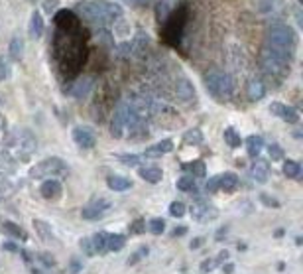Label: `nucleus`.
Masks as SVG:
<instances>
[{"mask_svg":"<svg viewBox=\"0 0 303 274\" xmlns=\"http://www.w3.org/2000/svg\"><path fill=\"white\" fill-rule=\"evenodd\" d=\"M223 270H225V274H232V272H234V264H232V262H227V264L223 266Z\"/></svg>","mask_w":303,"mask_h":274,"instance_id":"nucleus-50","label":"nucleus"},{"mask_svg":"<svg viewBox=\"0 0 303 274\" xmlns=\"http://www.w3.org/2000/svg\"><path fill=\"white\" fill-rule=\"evenodd\" d=\"M266 48L291 58V54L295 50V34H293V30L287 24H280V22L272 24L266 30Z\"/></svg>","mask_w":303,"mask_h":274,"instance_id":"nucleus-3","label":"nucleus"},{"mask_svg":"<svg viewBox=\"0 0 303 274\" xmlns=\"http://www.w3.org/2000/svg\"><path fill=\"white\" fill-rule=\"evenodd\" d=\"M39 258H41V260L45 262V266H54V264H56V260H54V256H47V254H41Z\"/></svg>","mask_w":303,"mask_h":274,"instance_id":"nucleus-48","label":"nucleus"},{"mask_svg":"<svg viewBox=\"0 0 303 274\" xmlns=\"http://www.w3.org/2000/svg\"><path fill=\"white\" fill-rule=\"evenodd\" d=\"M177 190H181V192H195L197 188H195V177L193 176H183V177H179L177 179Z\"/></svg>","mask_w":303,"mask_h":274,"instance_id":"nucleus-33","label":"nucleus"},{"mask_svg":"<svg viewBox=\"0 0 303 274\" xmlns=\"http://www.w3.org/2000/svg\"><path fill=\"white\" fill-rule=\"evenodd\" d=\"M34 227L39 231V237H41L45 243H49V241L54 239V229H52V227H49L47 223H43V221H34Z\"/></svg>","mask_w":303,"mask_h":274,"instance_id":"nucleus-31","label":"nucleus"},{"mask_svg":"<svg viewBox=\"0 0 303 274\" xmlns=\"http://www.w3.org/2000/svg\"><path fill=\"white\" fill-rule=\"evenodd\" d=\"M130 4H144V2H148V0H128Z\"/></svg>","mask_w":303,"mask_h":274,"instance_id":"nucleus-53","label":"nucleus"},{"mask_svg":"<svg viewBox=\"0 0 303 274\" xmlns=\"http://www.w3.org/2000/svg\"><path fill=\"white\" fill-rule=\"evenodd\" d=\"M71 136H73L75 144L79 148H83V150H89V148H93L96 144V136L89 126H75Z\"/></svg>","mask_w":303,"mask_h":274,"instance_id":"nucleus-11","label":"nucleus"},{"mask_svg":"<svg viewBox=\"0 0 303 274\" xmlns=\"http://www.w3.org/2000/svg\"><path fill=\"white\" fill-rule=\"evenodd\" d=\"M43 34V18H41V14L36 10L34 14H32V18H30V38H39Z\"/></svg>","mask_w":303,"mask_h":274,"instance_id":"nucleus-25","label":"nucleus"},{"mask_svg":"<svg viewBox=\"0 0 303 274\" xmlns=\"http://www.w3.org/2000/svg\"><path fill=\"white\" fill-rule=\"evenodd\" d=\"M238 188V176L232 174V172H227V174H219V190L230 194Z\"/></svg>","mask_w":303,"mask_h":274,"instance_id":"nucleus-19","label":"nucleus"},{"mask_svg":"<svg viewBox=\"0 0 303 274\" xmlns=\"http://www.w3.org/2000/svg\"><path fill=\"white\" fill-rule=\"evenodd\" d=\"M227 258H228V253H227V251H221V254H219L217 262H223V260H227Z\"/></svg>","mask_w":303,"mask_h":274,"instance_id":"nucleus-51","label":"nucleus"},{"mask_svg":"<svg viewBox=\"0 0 303 274\" xmlns=\"http://www.w3.org/2000/svg\"><path fill=\"white\" fill-rule=\"evenodd\" d=\"M215 268H217V260H215V258H207V260L201 262L199 272H201V274H209V272H213Z\"/></svg>","mask_w":303,"mask_h":274,"instance_id":"nucleus-39","label":"nucleus"},{"mask_svg":"<svg viewBox=\"0 0 303 274\" xmlns=\"http://www.w3.org/2000/svg\"><path fill=\"white\" fill-rule=\"evenodd\" d=\"M77 12L83 16L85 22H89L93 28H105L107 24L118 20L122 16V8L109 0H93V2H81L77 4Z\"/></svg>","mask_w":303,"mask_h":274,"instance_id":"nucleus-2","label":"nucleus"},{"mask_svg":"<svg viewBox=\"0 0 303 274\" xmlns=\"http://www.w3.org/2000/svg\"><path fill=\"white\" fill-rule=\"evenodd\" d=\"M260 201H262L266 207H280V201L274 199V197L268 196V194H260Z\"/></svg>","mask_w":303,"mask_h":274,"instance_id":"nucleus-44","label":"nucleus"},{"mask_svg":"<svg viewBox=\"0 0 303 274\" xmlns=\"http://www.w3.org/2000/svg\"><path fill=\"white\" fill-rule=\"evenodd\" d=\"M107 239H109V233H107V231H98V233L91 239L93 249H95V254H105V253H109V251H107Z\"/></svg>","mask_w":303,"mask_h":274,"instance_id":"nucleus-24","label":"nucleus"},{"mask_svg":"<svg viewBox=\"0 0 303 274\" xmlns=\"http://www.w3.org/2000/svg\"><path fill=\"white\" fill-rule=\"evenodd\" d=\"M268 176H270V164L266 160H256L252 164V177L256 181L264 184V181H268Z\"/></svg>","mask_w":303,"mask_h":274,"instance_id":"nucleus-20","label":"nucleus"},{"mask_svg":"<svg viewBox=\"0 0 303 274\" xmlns=\"http://www.w3.org/2000/svg\"><path fill=\"white\" fill-rule=\"evenodd\" d=\"M246 148H248V156L250 158H258V154L262 152L264 148V140H262V136H248V140H246Z\"/></svg>","mask_w":303,"mask_h":274,"instance_id":"nucleus-23","label":"nucleus"},{"mask_svg":"<svg viewBox=\"0 0 303 274\" xmlns=\"http://www.w3.org/2000/svg\"><path fill=\"white\" fill-rule=\"evenodd\" d=\"M148 253H150V251H148V247H140V251H138V253H134V254L128 258V264H136L140 258L148 256Z\"/></svg>","mask_w":303,"mask_h":274,"instance_id":"nucleus-43","label":"nucleus"},{"mask_svg":"<svg viewBox=\"0 0 303 274\" xmlns=\"http://www.w3.org/2000/svg\"><path fill=\"white\" fill-rule=\"evenodd\" d=\"M205 192H207V194L219 192V176H213V177H209V181L205 184Z\"/></svg>","mask_w":303,"mask_h":274,"instance_id":"nucleus-42","label":"nucleus"},{"mask_svg":"<svg viewBox=\"0 0 303 274\" xmlns=\"http://www.w3.org/2000/svg\"><path fill=\"white\" fill-rule=\"evenodd\" d=\"M284 176L289 179H299L301 177V166L293 160H285L284 162Z\"/></svg>","mask_w":303,"mask_h":274,"instance_id":"nucleus-29","label":"nucleus"},{"mask_svg":"<svg viewBox=\"0 0 303 274\" xmlns=\"http://www.w3.org/2000/svg\"><path fill=\"white\" fill-rule=\"evenodd\" d=\"M270 113L276 115V117H280L287 124H297L299 122V113L293 107H289V105H284V103H278L276 101V103L270 105Z\"/></svg>","mask_w":303,"mask_h":274,"instance_id":"nucleus-12","label":"nucleus"},{"mask_svg":"<svg viewBox=\"0 0 303 274\" xmlns=\"http://www.w3.org/2000/svg\"><path fill=\"white\" fill-rule=\"evenodd\" d=\"M63 172H65V164L59 158H45L38 166H34L30 176L32 177H45V176H56V174H63Z\"/></svg>","mask_w":303,"mask_h":274,"instance_id":"nucleus-8","label":"nucleus"},{"mask_svg":"<svg viewBox=\"0 0 303 274\" xmlns=\"http://www.w3.org/2000/svg\"><path fill=\"white\" fill-rule=\"evenodd\" d=\"M183 142L189 144V146H197L203 142V132H201L199 128H193V130H187L183 134Z\"/></svg>","mask_w":303,"mask_h":274,"instance_id":"nucleus-30","label":"nucleus"},{"mask_svg":"<svg viewBox=\"0 0 303 274\" xmlns=\"http://www.w3.org/2000/svg\"><path fill=\"white\" fill-rule=\"evenodd\" d=\"M185 18H187V8L183 6V8H175L173 12H171V18H168L166 20V30H164V34H166V39L171 43V45H177V41H179V34H181V26L185 24Z\"/></svg>","mask_w":303,"mask_h":274,"instance_id":"nucleus-6","label":"nucleus"},{"mask_svg":"<svg viewBox=\"0 0 303 274\" xmlns=\"http://www.w3.org/2000/svg\"><path fill=\"white\" fill-rule=\"evenodd\" d=\"M260 63H262V69L266 75L270 77H284L287 71H289V56H284L280 52H274L270 48H266L264 45V50H262V56H260Z\"/></svg>","mask_w":303,"mask_h":274,"instance_id":"nucleus-5","label":"nucleus"},{"mask_svg":"<svg viewBox=\"0 0 303 274\" xmlns=\"http://www.w3.org/2000/svg\"><path fill=\"white\" fill-rule=\"evenodd\" d=\"M185 211H187V207H185L183 201H173V203L170 205V215H171V217H183Z\"/></svg>","mask_w":303,"mask_h":274,"instance_id":"nucleus-36","label":"nucleus"},{"mask_svg":"<svg viewBox=\"0 0 303 274\" xmlns=\"http://www.w3.org/2000/svg\"><path fill=\"white\" fill-rule=\"evenodd\" d=\"M185 233H187V227H175L173 229V237H181Z\"/></svg>","mask_w":303,"mask_h":274,"instance_id":"nucleus-49","label":"nucleus"},{"mask_svg":"<svg viewBox=\"0 0 303 274\" xmlns=\"http://www.w3.org/2000/svg\"><path fill=\"white\" fill-rule=\"evenodd\" d=\"M201 243H203V241H201V239H195V241H191V249H197Z\"/></svg>","mask_w":303,"mask_h":274,"instance_id":"nucleus-52","label":"nucleus"},{"mask_svg":"<svg viewBox=\"0 0 303 274\" xmlns=\"http://www.w3.org/2000/svg\"><path fill=\"white\" fill-rule=\"evenodd\" d=\"M205 87L217 101H228L234 91L230 75H227L225 71H219V69H213L205 75Z\"/></svg>","mask_w":303,"mask_h":274,"instance_id":"nucleus-4","label":"nucleus"},{"mask_svg":"<svg viewBox=\"0 0 303 274\" xmlns=\"http://www.w3.org/2000/svg\"><path fill=\"white\" fill-rule=\"evenodd\" d=\"M118 160H120L124 166H140L144 158L138 156V154H118Z\"/></svg>","mask_w":303,"mask_h":274,"instance_id":"nucleus-35","label":"nucleus"},{"mask_svg":"<svg viewBox=\"0 0 303 274\" xmlns=\"http://www.w3.org/2000/svg\"><path fill=\"white\" fill-rule=\"evenodd\" d=\"M144 229H146V219L144 217H138L136 221L130 223V233H134V235H142Z\"/></svg>","mask_w":303,"mask_h":274,"instance_id":"nucleus-37","label":"nucleus"},{"mask_svg":"<svg viewBox=\"0 0 303 274\" xmlns=\"http://www.w3.org/2000/svg\"><path fill=\"white\" fill-rule=\"evenodd\" d=\"M56 58L65 77H75L85 61V39L81 38L79 18L71 10H61L56 16Z\"/></svg>","mask_w":303,"mask_h":274,"instance_id":"nucleus-1","label":"nucleus"},{"mask_svg":"<svg viewBox=\"0 0 303 274\" xmlns=\"http://www.w3.org/2000/svg\"><path fill=\"white\" fill-rule=\"evenodd\" d=\"M93 89V77H79L73 85H71V91L69 93L77 99H83L89 95V91Z\"/></svg>","mask_w":303,"mask_h":274,"instance_id":"nucleus-15","label":"nucleus"},{"mask_svg":"<svg viewBox=\"0 0 303 274\" xmlns=\"http://www.w3.org/2000/svg\"><path fill=\"white\" fill-rule=\"evenodd\" d=\"M81 270H83V264H81L77 258H73L71 264H69V272H71V274H79Z\"/></svg>","mask_w":303,"mask_h":274,"instance_id":"nucleus-46","label":"nucleus"},{"mask_svg":"<svg viewBox=\"0 0 303 274\" xmlns=\"http://www.w3.org/2000/svg\"><path fill=\"white\" fill-rule=\"evenodd\" d=\"M225 142L230 146V148H238L242 144V138H240V134L234 130V128H227L225 130Z\"/></svg>","mask_w":303,"mask_h":274,"instance_id":"nucleus-32","label":"nucleus"},{"mask_svg":"<svg viewBox=\"0 0 303 274\" xmlns=\"http://www.w3.org/2000/svg\"><path fill=\"white\" fill-rule=\"evenodd\" d=\"M126 113H128V103L126 101L118 103L114 117H113V122H111V134L114 138H122L126 134Z\"/></svg>","mask_w":303,"mask_h":274,"instance_id":"nucleus-10","label":"nucleus"},{"mask_svg":"<svg viewBox=\"0 0 303 274\" xmlns=\"http://www.w3.org/2000/svg\"><path fill=\"white\" fill-rule=\"evenodd\" d=\"M10 58L14 59V61H20L22 58H24V39L20 38V36H14L12 39H10Z\"/></svg>","mask_w":303,"mask_h":274,"instance_id":"nucleus-26","label":"nucleus"},{"mask_svg":"<svg viewBox=\"0 0 303 274\" xmlns=\"http://www.w3.org/2000/svg\"><path fill=\"white\" fill-rule=\"evenodd\" d=\"M4 231H8L12 237H16V239H26V233H24V229L20 225H16V223H12V221H4Z\"/></svg>","mask_w":303,"mask_h":274,"instance_id":"nucleus-34","label":"nucleus"},{"mask_svg":"<svg viewBox=\"0 0 303 274\" xmlns=\"http://www.w3.org/2000/svg\"><path fill=\"white\" fill-rule=\"evenodd\" d=\"M81 247L85 249V253H87L89 256H95V249H93V243H91V239H81Z\"/></svg>","mask_w":303,"mask_h":274,"instance_id":"nucleus-45","label":"nucleus"},{"mask_svg":"<svg viewBox=\"0 0 303 274\" xmlns=\"http://www.w3.org/2000/svg\"><path fill=\"white\" fill-rule=\"evenodd\" d=\"M8 75H10V63L6 58H0V81L8 79Z\"/></svg>","mask_w":303,"mask_h":274,"instance_id":"nucleus-40","label":"nucleus"},{"mask_svg":"<svg viewBox=\"0 0 303 274\" xmlns=\"http://www.w3.org/2000/svg\"><path fill=\"white\" fill-rule=\"evenodd\" d=\"M124 245H126V237H122V235H116V233H109V239H107V251H111V253H118V251H122L124 249Z\"/></svg>","mask_w":303,"mask_h":274,"instance_id":"nucleus-28","label":"nucleus"},{"mask_svg":"<svg viewBox=\"0 0 303 274\" xmlns=\"http://www.w3.org/2000/svg\"><path fill=\"white\" fill-rule=\"evenodd\" d=\"M268 152H270V158H272V160H282V158H284V150H282L276 142L268 146Z\"/></svg>","mask_w":303,"mask_h":274,"instance_id":"nucleus-41","label":"nucleus"},{"mask_svg":"<svg viewBox=\"0 0 303 274\" xmlns=\"http://www.w3.org/2000/svg\"><path fill=\"white\" fill-rule=\"evenodd\" d=\"M181 168L185 170V172H191L193 174V177H203L207 172V166H205V162L203 160H195V162H189V164H181Z\"/></svg>","mask_w":303,"mask_h":274,"instance_id":"nucleus-27","label":"nucleus"},{"mask_svg":"<svg viewBox=\"0 0 303 274\" xmlns=\"http://www.w3.org/2000/svg\"><path fill=\"white\" fill-rule=\"evenodd\" d=\"M109 209H111V201L107 197H95L81 209V217L87 221H98L105 217Z\"/></svg>","mask_w":303,"mask_h":274,"instance_id":"nucleus-7","label":"nucleus"},{"mask_svg":"<svg viewBox=\"0 0 303 274\" xmlns=\"http://www.w3.org/2000/svg\"><path fill=\"white\" fill-rule=\"evenodd\" d=\"M164 229H166V221L164 219H152L150 221V231L154 235H162Z\"/></svg>","mask_w":303,"mask_h":274,"instance_id":"nucleus-38","label":"nucleus"},{"mask_svg":"<svg viewBox=\"0 0 303 274\" xmlns=\"http://www.w3.org/2000/svg\"><path fill=\"white\" fill-rule=\"evenodd\" d=\"M175 95L177 99H181L183 103H189L195 99V87L187 77H179L175 81Z\"/></svg>","mask_w":303,"mask_h":274,"instance_id":"nucleus-13","label":"nucleus"},{"mask_svg":"<svg viewBox=\"0 0 303 274\" xmlns=\"http://www.w3.org/2000/svg\"><path fill=\"white\" fill-rule=\"evenodd\" d=\"M175 8H177V0H160V2H158V8H156V12H158V22H166V20L170 18V14H171Z\"/></svg>","mask_w":303,"mask_h":274,"instance_id":"nucleus-22","label":"nucleus"},{"mask_svg":"<svg viewBox=\"0 0 303 274\" xmlns=\"http://www.w3.org/2000/svg\"><path fill=\"white\" fill-rule=\"evenodd\" d=\"M39 194L45 199H57L61 196V184L57 179H45L39 186Z\"/></svg>","mask_w":303,"mask_h":274,"instance_id":"nucleus-14","label":"nucleus"},{"mask_svg":"<svg viewBox=\"0 0 303 274\" xmlns=\"http://www.w3.org/2000/svg\"><path fill=\"white\" fill-rule=\"evenodd\" d=\"M2 249H6L8 253H20V249H18L14 243H4V245H2Z\"/></svg>","mask_w":303,"mask_h":274,"instance_id":"nucleus-47","label":"nucleus"},{"mask_svg":"<svg viewBox=\"0 0 303 274\" xmlns=\"http://www.w3.org/2000/svg\"><path fill=\"white\" fill-rule=\"evenodd\" d=\"M2 196H4V194H2V192H0V197H2Z\"/></svg>","mask_w":303,"mask_h":274,"instance_id":"nucleus-54","label":"nucleus"},{"mask_svg":"<svg viewBox=\"0 0 303 274\" xmlns=\"http://www.w3.org/2000/svg\"><path fill=\"white\" fill-rule=\"evenodd\" d=\"M246 91H248V99L250 101H262L266 97V85L260 79H250Z\"/></svg>","mask_w":303,"mask_h":274,"instance_id":"nucleus-16","label":"nucleus"},{"mask_svg":"<svg viewBox=\"0 0 303 274\" xmlns=\"http://www.w3.org/2000/svg\"><path fill=\"white\" fill-rule=\"evenodd\" d=\"M189 211H191L193 219L199 221V223H209V221L217 219V215H219V211H217L213 205H209L207 201H203V199H197V201L189 207Z\"/></svg>","mask_w":303,"mask_h":274,"instance_id":"nucleus-9","label":"nucleus"},{"mask_svg":"<svg viewBox=\"0 0 303 274\" xmlns=\"http://www.w3.org/2000/svg\"><path fill=\"white\" fill-rule=\"evenodd\" d=\"M173 150V142L171 140H162V142H158V144H152V146H148L146 148V156L148 158H158V156H164V154H168V152H171Z\"/></svg>","mask_w":303,"mask_h":274,"instance_id":"nucleus-18","label":"nucleus"},{"mask_svg":"<svg viewBox=\"0 0 303 274\" xmlns=\"http://www.w3.org/2000/svg\"><path fill=\"white\" fill-rule=\"evenodd\" d=\"M138 174H140L142 179L150 181V184H158V181L164 177V172H162L160 166H142L138 170Z\"/></svg>","mask_w":303,"mask_h":274,"instance_id":"nucleus-17","label":"nucleus"},{"mask_svg":"<svg viewBox=\"0 0 303 274\" xmlns=\"http://www.w3.org/2000/svg\"><path fill=\"white\" fill-rule=\"evenodd\" d=\"M107 186H109L113 192H126V190H130L134 184H132V179L122 177V176H109V177H107Z\"/></svg>","mask_w":303,"mask_h":274,"instance_id":"nucleus-21","label":"nucleus"}]
</instances>
